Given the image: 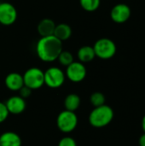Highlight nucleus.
Returning <instances> with one entry per match:
<instances>
[{
  "instance_id": "f257e3e1",
  "label": "nucleus",
  "mask_w": 145,
  "mask_h": 146,
  "mask_svg": "<svg viewBox=\"0 0 145 146\" xmlns=\"http://www.w3.org/2000/svg\"><path fill=\"white\" fill-rule=\"evenodd\" d=\"M62 51V42L54 35L41 37L36 44V53L45 62L56 61Z\"/></svg>"
},
{
  "instance_id": "f03ea898",
  "label": "nucleus",
  "mask_w": 145,
  "mask_h": 146,
  "mask_svg": "<svg viewBox=\"0 0 145 146\" xmlns=\"http://www.w3.org/2000/svg\"><path fill=\"white\" fill-rule=\"evenodd\" d=\"M114 119V110L109 105L103 104L95 107L90 113L89 122L96 128H102L108 126Z\"/></svg>"
},
{
  "instance_id": "7ed1b4c3",
  "label": "nucleus",
  "mask_w": 145,
  "mask_h": 146,
  "mask_svg": "<svg viewBox=\"0 0 145 146\" xmlns=\"http://www.w3.org/2000/svg\"><path fill=\"white\" fill-rule=\"evenodd\" d=\"M96 56L101 59H110L116 53V45L109 38H103L98 39L93 46Z\"/></svg>"
},
{
  "instance_id": "20e7f679",
  "label": "nucleus",
  "mask_w": 145,
  "mask_h": 146,
  "mask_svg": "<svg viewBox=\"0 0 145 146\" xmlns=\"http://www.w3.org/2000/svg\"><path fill=\"white\" fill-rule=\"evenodd\" d=\"M22 76L24 86L31 90L39 89L44 85V73L38 68H31L27 69Z\"/></svg>"
},
{
  "instance_id": "39448f33",
  "label": "nucleus",
  "mask_w": 145,
  "mask_h": 146,
  "mask_svg": "<svg viewBox=\"0 0 145 146\" xmlns=\"http://www.w3.org/2000/svg\"><path fill=\"white\" fill-rule=\"evenodd\" d=\"M56 125L62 133H71L78 125V116L74 112L65 110L58 115Z\"/></svg>"
},
{
  "instance_id": "423d86ee",
  "label": "nucleus",
  "mask_w": 145,
  "mask_h": 146,
  "mask_svg": "<svg viewBox=\"0 0 145 146\" xmlns=\"http://www.w3.org/2000/svg\"><path fill=\"white\" fill-rule=\"evenodd\" d=\"M44 73V84L50 88H59L63 85L66 75L61 68L57 67H51Z\"/></svg>"
},
{
  "instance_id": "0eeeda50",
  "label": "nucleus",
  "mask_w": 145,
  "mask_h": 146,
  "mask_svg": "<svg viewBox=\"0 0 145 146\" xmlns=\"http://www.w3.org/2000/svg\"><path fill=\"white\" fill-rule=\"evenodd\" d=\"M65 75L72 82H81L86 76V68L84 63L80 62H73L67 67Z\"/></svg>"
},
{
  "instance_id": "6e6552de",
  "label": "nucleus",
  "mask_w": 145,
  "mask_h": 146,
  "mask_svg": "<svg viewBox=\"0 0 145 146\" xmlns=\"http://www.w3.org/2000/svg\"><path fill=\"white\" fill-rule=\"evenodd\" d=\"M17 18V11L14 5L9 3H0V23L4 26L12 25Z\"/></svg>"
},
{
  "instance_id": "1a4fd4ad",
  "label": "nucleus",
  "mask_w": 145,
  "mask_h": 146,
  "mask_svg": "<svg viewBox=\"0 0 145 146\" xmlns=\"http://www.w3.org/2000/svg\"><path fill=\"white\" fill-rule=\"evenodd\" d=\"M113 21L116 23H124L128 21L131 16V9L125 3H119L113 7L110 12Z\"/></svg>"
},
{
  "instance_id": "9d476101",
  "label": "nucleus",
  "mask_w": 145,
  "mask_h": 146,
  "mask_svg": "<svg viewBox=\"0 0 145 146\" xmlns=\"http://www.w3.org/2000/svg\"><path fill=\"white\" fill-rule=\"evenodd\" d=\"M5 105L9 114L20 115L26 109V101L21 96H13L7 100Z\"/></svg>"
},
{
  "instance_id": "9b49d317",
  "label": "nucleus",
  "mask_w": 145,
  "mask_h": 146,
  "mask_svg": "<svg viewBox=\"0 0 145 146\" xmlns=\"http://www.w3.org/2000/svg\"><path fill=\"white\" fill-rule=\"evenodd\" d=\"M4 83L6 87L10 91H19L24 86L23 76L18 73H10L6 76Z\"/></svg>"
},
{
  "instance_id": "f8f14e48",
  "label": "nucleus",
  "mask_w": 145,
  "mask_h": 146,
  "mask_svg": "<svg viewBox=\"0 0 145 146\" xmlns=\"http://www.w3.org/2000/svg\"><path fill=\"white\" fill-rule=\"evenodd\" d=\"M0 146H21V139L16 133L5 132L0 136Z\"/></svg>"
},
{
  "instance_id": "ddd939ff",
  "label": "nucleus",
  "mask_w": 145,
  "mask_h": 146,
  "mask_svg": "<svg viewBox=\"0 0 145 146\" xmlns=\"http://www.w3.org/2000/svg\"><path fill=\"white\" fill-rule=\"evenodd\" d=\"M56 26V25L51 19L45 18L39 21L38 25V32L41 37L50 36L53 35Z\"/></svg>"
},
{
  "instance_id": "4468645a",
  "label": "nucleus",
  "mask_w": 145,
  "mask_h": 146,
  "mask_svg": "<svg viewBox=\"0 0 145 146\" xmlns=\"http://www.w3.org/2000/svg\"><path fill=\"white\" fill-rule=\"evenodd\" d=\"M53 35L62 42V41L68 39L71 37L72 29L69 25L66 23H61L56 26Z\"/></svg>"
},
{
  "instance_id": "2eb2a0df",
  "label": "nucleus",
  "mask_w": 145,
  "mask_h": 146,
  "mask_svg": "<svg viewBox=\"0 0 145 146\" xmlns=\"http://www.w3.org/2000/svg\"><path fill=\"white\" fill-rule=\"evenodd\" d=\"M96 56L94 49L92 46L89 45H85L79 48L78 50V58L80 62L85 63V62H91Z\"/></svg>"
},
{
  "instance_id": "dca6fc26",
  "label": "nucleus",
  "mask_w": 145,
  "mask_h": 146,
  "mask_svg": "<svg viewBox=\"0 0 145 146\" xmlns=\"http://www.w3.org/2000/svg\"><path fill=\"white\" fill-rule=\"evenodd\" d=\"M79 105H80V98L77 94L71 93L68 95L64 100V106H65V110H67L74 112L79 109Z\"/></svg>"
},
{
  "instance_id": "f3484780",
  "label": "nucleus",
  "mask_w": 145,
  "mask_h": 146,
  "mask_svg": "<svg viewBox=\"0 0 145 146\" xmlns=\"http://www.w3.org/2000/svg\"><path fill=\"white\" fill-rule=\"evenodd\" d=\"M80 6L88 12L95 11L100 5V0H79Z\"/></svg>"
},
{
  "instance_id": "a211bd4d",
  "label": "nucleus",
  "mask_w": 145,
  "mask_h": 146,
  "mask_svg": "<svg viewBox=\"0 0 145 146\" xmlns=\"http://www.w3.org/2000/svg\"><path fill=\"white\" fill-rule=\"evenodd\" d=\"M57 59H58L59 62L65 67H68L73 62V56L72 55V53L69 51H67V50H62L60 53Z\"/></svg>"
},
{
  "instance_id": "6ab92c4d",
  "label": "nucleus",
  "mask_w": 145,
  "mask_h": 146,
  "mask_svg": "<svg viewBox=\"0 0 145 146\" xmlns=\"http://www.w3.org/2000/svg\"><path fill=\"white\" fill-rule=\"evenodd\" d=\"M90 101H91V104L94 106V108L98 107V106L105 104V96L102 92H97L91 94L90 98Z\"/></svg>"
},
{
  "instance_id": "aec40b11",
  "label": "nucleus",
  "mask_w": 145,
  "mask_h": 146,
  "mask_svg": "<svg viewBox=\"0 0 145 146\" xmlns=\"http://www.w3.org/2000/svg\"><path fill=\"white\" fill-rule=\"evenodd\" d=\"M9 115V113L7 110L5 104L0 102V123L5 121L7 120Z\"/></svg>"
},
{
  "instance_id": "412c9836",
  "label": "nucleus",
  "mask_w": 145,
  "mask_h": 146,
  "mask_svg": "<svg viewBox=\"0 0 145 146\" xmlns=\"http://www.w3.org/2000/svg\"><path fill=\"white\" fill-rule=\"evenodd\" d=\"M58 146H77L76 141L71 137H64L60 141Z\"/></svg>"
},
{
  "instance_id": "4be33fe9",
  "label": "nucleus",
  "mask_w": 145,
  "mask_h": 146,
  "mask_svg": "<svg viewBox=\"0 0 145 146\" xmlns=\"http://www.w3.org/2000/svg\"><path fill=\"white\" fill-rule=\"evenodd\" d=\"M18 92H20V96L24 99L30 97V95L32 93V90L30 88H28L27 86H23Z\"/></svg>"
},
{
  "instance_id": "5701e85b",
  "label": "nucleus",
  "mask_w": 145,
  "mask_h": 146,
  "mask_svg": "<svg viewBox=\"0 0 145 146\" xmlns=\"http://www.w3.org/2000/svg\"><path fill=\"white\" fill-rule=\"evenodd\" d=\"M138 144H139V146H145V133L140 136Z\"/></svg>"
},
{
  "instance_id": "b1692460",
  "label": "nucleus",
  "mask_w": 145,
  "mask_h": 146,
  "mask_svg": "<svg viewBox=\"0 0 145 146\" xmlns=\"http://www.w3.org/2000/svg\"><path fill=\"white\" fill-rule=\"evenodd\" d=\"M142 128H143V131L145 133V115L143 117V120H142Z\"/></svg>"
}]
</instances>
